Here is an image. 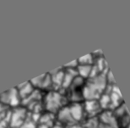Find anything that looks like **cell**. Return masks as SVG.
Wrapping results in <instances>:
<instances>
[{"mask_svg": "<svg viewBox=\"0 0 130 128\" xmlns=\"http://www.w3.org/2000/svg\"><path fill=\"white\" fill-rule=\"evenodd\" d=\"M21 127H22V128H36V127L34 126V124H32V121H25V122L22 124Z\"/></svg>", "mask_w": 130, "mask_h": 128, "instance_id": "cell-14", "label": "cell"}, {"mask_svg": "<svg viewBox=\"0 0 130 128\" xmlns=\"http://www.w3.org/2000/svg\"><path fill=\"white\" fill-rule=\"evenodd\" d=\"M61 102H62V97L60 95V93L52 91V92L48 93V95H47L46 108L50 112H55L61 106Z\"/></svg>", "mask_w": 130, "mask_h": 128, "instance_id": "cell-1", "label": "cell"}, {"mask_svg": "<svg viewBox=\"0 0 130 128\" xmlns=\"http://www.w3.org/2000/svg\"><path fill=\"white\" fill-rule=\"evenodd\" d=\"M93 60H94L93 54H87L85 56L80 57L77 61H78V64L79 65H92Z\"/></svg>", "mask_w": 130, "mask_h": 128, "instance_id": "cell-12", "label": "cell"}, {"mask_svg": "<svg viewBox=\"0 0 130 128\" xmlns=\"http://www.w3.org/2000/svg\"><path fill=\"white\" fill-rule=\"evenodd\" d=\"M0 100L4 104H8L10 106H17L19 103V94L15 88H12L0 95Z\"/></svg>", "mask_w": 130, "mask_h": 128, "instance_id": "cell-3", "label": "cell"}, {"mask_svg": "<svg viewBox=\"0 0 130 128\" xmlns=\"http://www.w3.org/2000/svg\"><path fill=\"white\" fill-rule=\"evenodd\" d=\"M69 111H70V114H71L72 118L74 119V121L80 120L82 115H83V108L79 104H73L69 108Z\"/></svg>", "mask_w": 130, "mask_h": 128, "instance_id": "cell-8", "label": "cell"}, {"mask_svg": "<svg viewBox=\"0 0 130 128\" xmlns=\"http://www.w3.org/2000/svg\"><path fill=\"white\" fill-rule=\"evenodd\" d=\"M91 69L92 65H79L77 66V74L78 76L85 78V77H90L91 74Z\"/></svg>", "mask_w": 130, "mask_h": 128, "instance_id": "cell-9", "label": "cell"}, {"mask_svg": "<svg viewBox=\"0 0 130 128\" xmlns=\"http://www.w3.org/2000/svg\"><path fill=\"white\" fill-rule=\"evenodd\" d=\"M84 108H85V110H86L88 113L93 114V113H96V112L101 109V106H100L98 100H91V101H86V102H85Z\"/></svg>", "mask_w": 130, "mask_h": 128, "instance_id": "cell-10", "label": "cell"}, {"mask_svg": "<svg viewBox=\"0 0 130 128\" xmlns=\"http://www.w3.org/2000/svg\"><path fill=\"white\" fill-rule=\"evenodd\" d=\"M98 101L102 109H107L109 106H111V99L109 93H103Z\"/></svg>", "mask_w": 130, "mask_h": 128, "instance_id": "cell-11", "label": "cell"}, {"mask_svg": "<svg viewBox=\"0 0 130 128\" xmlns=\"http://www.w3.org/2000/svg\"><path fill=\"white\" fill-rule=\"evenodd\" d=\"M29 82L31 83L32 86L42 87V88H48L49 86H51V84H53L50 74H44L42 76L36 77V78L31 79Z\"/></svg>", "mask_w": 130, "mask_h": 128, "instance_id": "cell-4", "label": "cell"}, {"mask_svg": "<svg viewBox=\"0 0 130 128\" xmlns=\"http://www.w3.org/2000/svg\"><path fill=\"white\" fill-rule=\"evenodd\" d=\"M4 119V114L3 113H0V121Z\"/></svg>", "mask_w": 130, "mask_h": 128, "instance_id": "cell-16", "label": "cell"}, {"mask_svg": "<svg viewBox=\"0 0 130 128\" xmlns=\"http://www.w3.org/2000/svg\"><path fill=\"white\" fill-rule=\"evenodd\" d=\"M101 121L106 124L108 127H111V128H114V127H117V120L115 118V116L110 113V112H105L101 115Z\"/></svg>", "mask_w": 130, "mask_h": 128, "instance_id": "cell-5", "label": "cell"}, {"mask_svg": "<svg viewBox=\"0 0 130 128\" xmlns=\"http://www.w3.org/2000/svg\"><path fill=\"white\" fill-rule=\"evenodd\" d=\"M77 66H78V61L77 60L72 61V62H70V63H68V64L65 65V67L67 69H77Z\"/></svg>", "mask_w": 130, "mask_h": 128, "instance_id": "cell-13", "label": "cell"}, {"mask_svg": "<svg viewBox=\"0 0 130 128\" xmlns=\"http://www.w3.org/2000/svg\"><path fill=\"white\" fill-rule=\"evenodd\" d=\"M127 128H130V124H129V126H128V127H127Z\"/></svg>", "mask_w": 130, "mask_h": 128, "instance_id": "cell-18", "label": "cell"}, {"mask_svg": "<svg viewBox=\"0 0 130 128\" xmlns=\"http://www.w3.org/2000/svg\"><path fill=\"white\" fill-rule=\"evenodd\" d=\"M58 119L64 123H71V124L75 123L74 119L72 118V116L70 114L69 108H63L62 110H60L58 113Z\"/></svg>", "mask_w": 130, "mask_h": 128, "instance_id": "cell-7", "label": "cell"}, {"mask_svg": "<svg viewBox=\"0 0 130 128\" xmlns=\"http://www.w3.org/2000/svg\"><path fill=\"white\" fill-rule=\"evenodd\" d=\"M5 127H6V121L5 119H3L0 121V128H5Z\"/></svg>", "mask_w": 130, "mask_h": 128, "instance_id": "cell-15", "label": "cell"}, {"mask_svg": "<svg viewBox=\"0 0 130 128\" xmlns=\"http://www.w3.org/2000/svg\"><path fill=\"white\" fill-rule=\"evenodd\" d=\"M17 91H18L19 98L25 99V98H27L29 94H31L34 92V86L31 85L30 82H25V83L21 84L20 86H18Z\"/></svg>", "mask_w": 130, "mask_h": 128, "instance_id": "cell-6", "label": "cell"}, {"mask_svg": "<svg viewBox=\"0 0 130 128\" xmlns=\"http://www.w3.org/2000/svg\"><path fill=\"white\" fill-rule=\"evenodd\" d=\"M25 116H26V112L24 109L22 108L15 109L11 114V119H10L11 127L16 128L22 126V124L25 122Z\"/></svg>", "mask_w": 130, "mask_h": 128, "instance_id": "cell-2", "label": "cell"}, {"mask_svg": "<svg viewBox=\"0 0 130 128\" xmlns=\"http://www.w3.org/2000/svg\"><path fill=\"white\" fill-rule=\"evenodd\" d=\"M53 128H62V127H60V126H54Z\"/></svg>", "mask_w": 130, "mask_h": 128, "instance_id": "cell-17", "label": "cell"}]
</instances>
